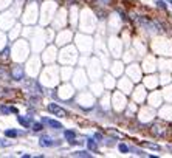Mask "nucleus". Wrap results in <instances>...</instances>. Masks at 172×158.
Segmentation results:
<instances>
[{"label":"nucleus","instance_id":"obj_2","mask_svg":"<svg viewBox=\"0 0 172 158\" xmlns=\"http://www.w3.org/2000/svg\"><path fill=\"white\" fill-rule=\"evenodd\" d=\"M39 144L42 146V147H51V146H54L56 143L50 138V136H47V135H44L41 139H39Z\"/></svg>","mask_w":172,"mask_h":158},{"label":"nucleus","instance_id":"obj_3","mask_svg":"<svg viewBox=\"0 0 172 158\" xmlns=\"http://www.w3.org/2000/svg\"><path fill=\"white\" fill-rule=\"evenodd\" d=\"M42 122L48 124V126H50V127H53V129H62V124H61L59 121L51 119V118H44V119H42Z\"/></svg>","mask_w":172,"mask_h":158},{"label":"nucleus","instance_id":"obj_17","mask_svg":"<svg viewBox=\"0 0 172 158\" xmlns=\"http://www.w3.org/2000/svg\"><path fill=\"white\" fill-rule=\"evenodd\" d=\"M95 139L101 141V139H102V135H101V133H95Z\"/></svg>","mask_w":172,"mask_h":158},{"label":"nucleus","instance_id":"obj_7","mask_svg":"<svg viewBox=\"0 0 172 158\" xmlns=\"http://www.w3.org/2000/svg\"><path fill=\"white\" fill-rule=\"evenodd\" d=\"M64 136H65V138H67V139L71 143V141L76 138V133H75L73 130H65V132H64Z\"/></svg>","mask_w":172,"mask_h":158},{"label":"nucleus","instance_id":"obj_8","mask_svg":"<svg viewBox=\"0 0 172 158\" xmlns=\"http://www.w3.org/2000/svg\"><path fill=\"white\" fill-rule=\"evenodd\" d=\"M17 135H19V132L14 130V129H8V130H5V136H8V138H16Z\"/></svg>","mask_w":172,"mask_h":158},{"label":"nucleus","instance_id":"obj_13","mask_svg":"<svg viewBox=\"0 0 172 158\" xmlns=\"http://www.w3.org/2000/svg\"><path fill=\"white\" fill-rule=\"evenodd\" d=\"M133 152H135V155H138V156H146V155H147L146 152H143V150H140V149H133Z\"/></svg>","mask_w":172,"mask_h":158},{"label":"nucleus","instance_id":"obj_16","mask_svg":"<svg viewBox=\"0 0 172 158\" xmlns=\"http://www.w3.org/2000/svg\"><path fill=\"white\" fill-rule=\"evenodd\" d=\"M0 110H2V113H10V112H11V109H8V107H5V105H2V109H0Z\"/></svg>","mask_w":172,"mask_h":158},{"label":"nucleus","instance_id":"obj_1","mask_svg":"<svg viewBox=\"0 0 172 158\" xmlns=\"http://www.w3.org/2000/svg\"><path fill=\"white\" fill-rule=\"evenodd\" d=\"M47 109H48V112H51V113H54L58 116H67V110L62 109V107H59L58 104H48Z\"/></svg>","mask_w":172,"mask_h":158},{"label":"nucleus","instance_id":"obj_12","mask_svg":"<svg viewBox=\"0 0 172 158\" xmlns=\"http://www.w3.org/2000/svg\"><path fill=\"white\" fill-rule=\"evenodd\" d=\"M42 129H44L42 122H34V124H33V130H34V132H41Z\"/></svg>","mask_w":172,"mask_h":158},{"label":"nucleus","instance_id":"obj_19","mask_svg":"<svg viewBox=\"0 0 172 158\" xmlns=\"http://www.w3.org/2000/svg\"><path fill=\"white\" fill-rule=\"evenodd\" d=\"M104 2H105V3H109V0H104Z\"/></svg>","mask_w":172,"mask_h":158},{"label":"nucleus","instance_id":"obj_11","mask_svg":"<svg viewBox=\"0 0 172 158\" xmlns=\"http://www.w3.org/2000/svg\"><path fill=\"white\" fill-rule=\"evenodd\" d=\"M144 147H149V149H155V150H160V146L158 144H153V143H143Z\"/></svg>","mask_w":172,"mask_h":158},{"label":"nucleus","instance_id":"obj_20","mask_svg":"<svg viewBox=\"0 0 172 158\" xmlns=\"http://www.w3.org/2000/svg\"><path fill=\"white\" fill-rule=\"evenodd\" d=\"M170 5H172V0H170Z\"/></svg>","mask_w":172,"mask_h":158},{"label":"nucleus","instance_id":"obj_5","mask_svg":"<svg viewBox=\"0 0 172 158\" xmlns=\"http://www.w3.org/2000/svg\"><path fill=\"white\" fill-rule=\"evenodd\" d=\"M17 121L20 126L24 127H30V118H25V116H17Z\"/></svg>","mask_w":172,"mask_h":158},{"label":"nucleus","instance_id":"obj_6","mask_svg":"<svg viewBox=\"0 0 172 158\" xmlns=\"http://www.w3.org/2000/svg\"><path fill=\"white\" fill-rule=\"evenodd\" d=\"M73 156H85V158H90L92 156V153L90 152H87V150H78V152H73Z\"/></svg>","mask_w":172,"mask_h":158},{"label":"nucleus","instance_id":"obj_14","mask_svg":"<svg viewBox=\"0 0 172 158\" xmlns=\"http://www.w3.org/2000/svg\"><path fill=\"white\" fill-rule=\"evenodd\" d=\"M157 6L161 8V10H166V3L163 2V0H157Z\"/></svg>","mask_w":172,"mask_h":158},{"label":"nucleus","instance_id":"obj_15","mask_svg":"<svg viewBox=\"0 0 172 158\" xmlns=\"http://www.w3.org/2000/svg\"><path fill=\"white\" fill-rule=\"evenodd\" d=\"M11 143L10 141H3V139H0V147H6V146H10Z\"/></svg>","mask_w":172,"mask_h":158},{"label":"nucleus","instance_id":"obj_18","mask_svg":"<svg viewBox=\"0 0 172 158\" xmlns=\"http://www.w3.org/2000/svg\"><path fill=\"white\" fill-rule=\"evenodd\" d=\"M2 56H8V48H5V50L2 51Z\"/></svg>","mask_w":172,"mask_h":158},{"label":"nucleus","instance_id":"obj_4","mask_svg":"<svg viewBox=\"0 0 172 158\" xmlns=\"http://www.w3.org/2000/svg\"><path fill=\"white\" fill-rule=\"evenodd\" d=\"M13 78L17 79V81H20V79L24 78V68H22V67H16V68L13 70Z\"/></svg>","mask_w":172,"mask_h":158},{"label":"nucleus","instance_id":"obj_10","mask_svg":"<svg viewBox=\"0 0 172 158\" xmlns=\"http://www.w3.org/2000/svg\"><path fill=\"white\" fill-rule=\"evenodd\" d=\"M87 146H88V149H90V150H96V149H98V146H96L95 139H92V138L87 141Z\"/></svg>","mask_w":172,"mask_h":158},{"label":"nucleus","instance_id":"obj_9","mask_svg":"<svg viewBox=\"0 0 172 158\" xmlns=\"http://www.w3.org/2000/svg\"><path fill=\"white\" fill-rule=\"evenodd\" d=\"M118 149H119V152H121V153H129V150H130V149H129V146H127V144H124V143H119V144H118Z\"/></svg>","mask_w":172,"mask_h":158}]
</instances>
